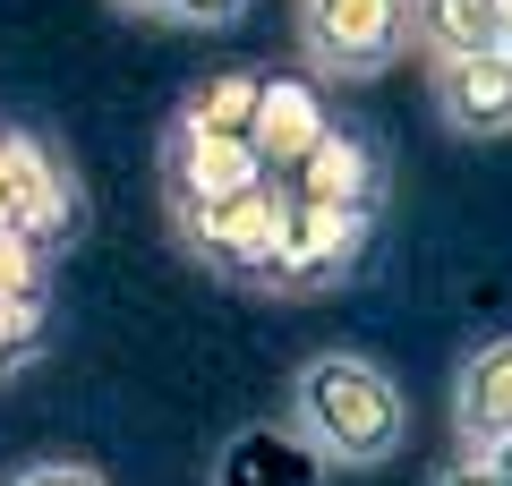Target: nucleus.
I'll return each instance as SVG.
<instances>
[{
	"label": "nucleus",
	"instance_id": "13",
	"mask_svg": "<svg viewBox=\"0 0 512 486\" xmlns=\"http://www.w3.org/2000/svg\"><path fill=\"white\" fill-rule=\"evenodd\" d=\"M256 103H265V77H256V69H214L205 86H188L180 120L188 128H214V137H256Z\"/></svg>",
	"mask_w": 512,
	"mask_h": 486
},
{
	"label": "nucleus",
	"instance_id": "1",
	"mask_svg": "<svg viewBox=\"0 0 512 486\" xmlns=\"http://www.w3.org/2000/svg\"><path fill=\"white\" fill-rule=\"evenodd\" d=\"M282 418L299 427V444L325 469H384L410 444V393L393 384V367L367 350H316L291 367Z\"/></svg>",
	"mask_w": 512,
	"mask_h": 486
},
{
	"label": "nucleus",
	"instance_id": "4",
	"mask_svg": "<svg viewBox=\"0 0 512 486\" xmlns=\"http://www.w3.org/2000/svg\"><path fill=\"white\" fill-rule=\"evenodd\" d=\"M77 222H86L77 171H69V162H60L43 137H26V128H0V231L35 239V248L52 256L60 239H77Z\"/></svg>",
	"mask_w": 512,
	"mask_h": 486
},
{
	"label": "nucleus",
	"instance_id": "14",
	"mask_svg": "<svg viewBox=\"0 0 512 486\" xmlns=\"http://www.w3.org/2000/svg\"><path fill=\"white\" fill-rule=\"evenodd\" d=\"M43 307H52V299H0V376H18V367L35 359Z\"/></svg>",
	"mask_w": 512,
	"mask_h": 486
},
{
	"label": "nucleus",
	"instance_id": "8",
	"mask_svg": "<svg viewBox=\"0 0 512 486\" xmlns=\"http://www.w3.org/2000/svg\"><path fill=\"white\" fill-rule=\"evenodd\" d=\"M427 94H436V120L453 128V137H470V145L512 137V60L504 52L436 60V69H427Z\"/></svg>",
	"mask_w": 512,
	"mask_h": 486
},
{
	"label": "nucleus",
	"instance_id": "12",
	"mask_svg": "<svg viewBox=\"0 0 512 486\" xmlns=\"http://www.w3.org/2000/svg\"><path fill=\"white\" fill-rule=\"evenodd\" d=\"M325 103H316L308 86H291V77H265V103H256V154L274 162V171H291L299 154H308L316 137H325Z\"/></svg>",
	"mask_w": 512,
	"mask_h": 486
},
{
	"label": "nucleus",
	"instance_id": "11",
	"mask_svg": "<svg viewBox=\"0 0 512 486\" xmlns=\"http://www.w3.org/2000/svg\"><path fill=\"white\" fill-rule=\"evenodd\" d=\"M495 26H504V0H410V52L427 69L436 60L495 52Z\"/></svg>",
	"mask_w": 512,
	"mask_h": 486
},
{
	"label": "nucleus",
	"instance_id": "5",
	"mask_svg": "<svg viewBox=\"0 0 512 486\" xmlns=\"http://www.w3.org/2000/svg\"><path fill=\"white\" fill-rule=\"evenodd\" d=\"M291 197H299V188H291ZM367 231H376V214H342V205H308V197H299L265 290H291V299L342 290L350 273H359V256H367Z\"/></svg>",
	"mask_w": 512,
	"mask_h": 486
},
{
	"label": "nucleus",
	"instance_id": "20",
	"mask_svg": "<svg viewBox=\"0 0 512 486\" xmlns=\"http://www.w3.org/2000/svg\"><path fill=\"white\" fill-rule=\"evenodd\" d=\"M487 461H495V469H504V478H512V435H504V444H487Z\"/></svg>",
	"mask_w": 512,
	"mask_h": 486
},
{
	"label": "nucleus",
	"instance_id": "15",
	"mask_svg": "<svg viewBox=\"0 0 512 486\" xmlns=\"http://www.w3.org/2000/svg\"><path fill=\"white\" fill-rule=\"evenodd\" d=\"M239 18H248V0H163V26H188V35H222Z\"/></svg>",
	"mask_w": 512,
	"mask_h": 486
},
{
	"label": "nucleus",
	"instance_id": "18",
	"mask_svg": "<svg viewBox=\"0 0 512 486\" xmlns=\"http://www.w3.org/2000/svg\"><path fill=\"white\" fill-rule=\"evenodd\" d=\"M120 18H163V0H111Z\"/></svg>",
	"mask_w": 512,
	"mask_h": 486
},
{
	"label": "nucleus",
	"instance_id": "16",
	"mask_svg": "<svg viewBox=\"0 0 512 486\" xmlns=\"http://www.w3.org/2000/svg\"><path fill=\"white\" fill-rule=\"evenodd\" d=\"M0 486H111L94 461H26V469H9Z\"/></svg>",
	"mask_w": 512,
	"mask_h": 486
},
{
	"label": "nucleus",
	"instance_id": "19",
	"mask_svg": "<svg viewBox=\"0 0 512 486\" xmlns=\"http://www.w3.org/2000/svg\"><path fill=\"white\" fill-rule=\"evenodd\" d=\"M495 52L512 60V0H504V26H495Z\"/></svg>",
	"mask_w": 512,
	"mask_h": 486
},
{
	"label": "nucleus",
	"instance_id": "6",
	"mask_svg": "<svg viewBox=\"0 0 512 486\" xmlns=\"http://www.w3.org/2000/svg\"><path fill=\"white\" fill-rule=\"evenodd\" d=\"M265 180H282V171L256 154V137H214V128L171 120V137H163V197L171 205H231Z\"/></svg>",
	"mask_w": 512,
	"mask_h": 486
},
{
	"label": "nucleus",
	"instance_id": "10",
	"mask_svg": "<svg viewBox=\"0 0 512 486\" xmlns=\"http://www.w3.org/2000/svg\"><path fill=\"white\" fill-rule=\"evenodd\" d=\"M453 435L461 452H487L512 435V333H487V342L461 359L453 376Z\"/></svg>",
	"mask_w": 512,
	"mask_h": 486
},
{
	"label": "nucleus",
	"instance_id": "3",
	"mask_svg": "<svg viewBox=\"0 0 512 486\" xmlns=\"http://www.w3.org/2000/svg\"><path fill=\"white\" fill-rule=\"evenodd\" d=\"M299 60L325 86H367V77L410 60V0H299Z\"/></svg>",
	"mask_w": 512,
	"mask_h": 486
},
{
	"label": "nucleus",
	"instance_id": "2",
	"mask_svg": "<svg viewBox=\"0 0 512 486\" xmlns=\"http://www.w3.org/2000/svg\"><path fill=\"white\" fill-rule=\"evenodd\" d=\"M291 205H299L291 180H265V188H248L231 205H171V231H180V248L205 273L265 290L274 282V256H282V231H291Z\"/></svg>",
	"mask_w": 512,
	"mask_h": 486
},
{
	"label": "nucleus",
	"instance_id": "9",
	"mask_svg": "<svg viewBox=\"0 0 512 486\" xmlns=\"http://www.w3.org/2000/svg\"><path fill=\"white\" fill-rule=\"evenodd\" d=\"M214 486H325V461L299 444L291 418H256V427H231V435H222Z\"/></svg>",
	"mask_w": 512,
	"mask_h": 486
},
{
	"label": "nucleus",
	"instance_id": "17",
	"mask_svg": "<svg viewBox=\"0 0 512 486\" xmlns=\"http://www.w3.org/2000/svg\"><path fill=\"white\" fill-rule=\"evenodd\" d=\"M427 486H512V478H504V469L487 461V452H461V461H444V469H436Z\"/></svg>",
	"mask_w": 512,
	"mask_h": 486
},
{
	"label": "nucleus",
	"instance_id": "7",
	"mask_svg": "<svg viewBox=\"0 0 512 486\" xmlns=\"http://www.w3.org/2000/svg\"><path fill=\"white\" fill-rule=\"evenodd\" d=\"M282 180H291L308 205L376 214V205H384V180H393V171H384V154H376V137H367V128H342V120H333L325 137H316L308 154H299L291 171H282Z\"/></svg>",
	"mask_w": 512,
	"mask_h": 486
}]
</instances>
